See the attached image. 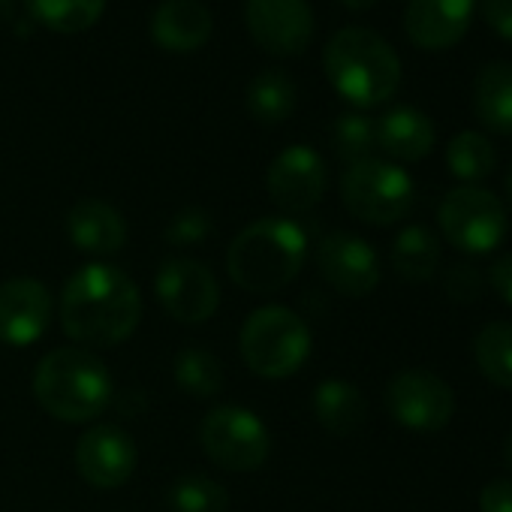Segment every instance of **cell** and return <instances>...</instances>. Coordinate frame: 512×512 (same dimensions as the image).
Segmentation results:
<instances>
[{"label":"cell","mask_w":512,"mask_h":512,"mask_svg":"<svg viewBox=\"0 0 512 512\" xmlns=\"http://www.w3.org/2000/svg\"><path fill=\"white\" fill-rule=\"evenodd\" d=\"M142 320V293L112 263H88L61 293V326L82 347L124 344Z\"/></svg>","instance_id":"6da1fadb"},{"label":"cell","mask_w":512,"mask_h":512,"mask_svg":"<svg viewBox=\"0 0 512 512\" xmlns=\"http://www.w3.org/2000/svg\"><path fill=\"white\" fill-rule=\"evenodd\" d=\"M308 260V235L290 217H260L247 223L226 250V272L235 287L269 296L293 284Z\"/></svg>","instance_id":"7a4b0ae2"},{"label":"cell","mask_w":512,"mask_h":512,"mask_svg":"<svg viewBox=\"0 0 512 512\" xmlns=\"http://www.w3.org/2000/svg\"><path fill=\"white\" fill-rule=\"evenodd\" d=\"M323 70L332 88L356 109H374L401 85L398 52L371 28H341L323 49Z\"/></svg>","instance_id":"3957f363"},{"label":"cell","mask_w":512,"mask_h":512,"mask_svg":"<svg viewBox=\"0 0 512 512\" xmlns=\"http://www.w3.org/2000/svg\"><path fill=\"white\" fill-rule=\"evenodd\" d=\"M40 407L70 425L97 419L112 401V377L100 356L85 347H61L40 359L34 371Z\"/></svg>","instance_id":"277c9868"},{"label":"cell","mask_w":512,"mask_h":512,"mask_svg":"<svg viewBox=\"0 0 512 512\" xmlns=\"http://www.w3.org/2000/svg\"><path fill=\"white\" fill-rule=\"evenodd\" d=\"M238 350L256 377L287 380L311 356V329L296 311L284 305H266L244 320Z\"/></svg>","instance_id":"5b68a950"},{"label":"cell","mask_w":512,"mask_h":512,"mask_svg":"<svg viewBox=\"0 0 512 512\" xmlns=\"http://www.w3.org/2000/svg\"><path fill=\"white\" fill-rule=\"evenodd\" d=\"M341 199L356 220L371 226H392L410 214L416 187L398 163L368 157L347 166L341 178Z\"/></svg>","instance_id":"8992f818"},{"label":"cell","mask_w":512,"mask_h":512,"mask_svg":"<svg viewBox=\"0 0 512 512\" xmlns=\"http://www.w3.org/2000/svg\"><path fill=\"white\" fill-rule=\"evenodd\" d=\"M199 446L217 467L232 473H250L266 464L272 452V437L266 422L253 410L223 404L202 416Z\"/></svg>","instance_id":"52a82bcc"},{"label":"cell","mask_w":512,"mask_h":512,"mask_svg":"<svg viewBox=\"0 0 512 512\" xmlns=\"http://www.w3.org/2000/svg\"><path fill=\"white\" fill-rule=\"evenodd\" d=\"M437 223L443 238L464 253H491L509 226L503 202L479 184L449 190L437 208Z\"/></svg>","instance_id":"ba28073f"},{"label":"cell","mask_w":512,"mask_h":512,"mask_svg":"<svg viewBox=\"0 0 512 512\" xmlns=\"http://www.w3.org/2000/svg\"><path fill=\"white\" fill-rule=\"evenodd\" d=\"M386 410L389 416L410 428V431H440L452 422L455 413V395L449 383L431 371H398L386 386Z\"/></svg>","instance_id":"9c48e42d"},{"label":"cell","mask_w":512,"mask_h":512,"mask_svg":"<svg viewBox=\"0 0 512 512\" xmlns=\"http://www.w3.org/2000/svg\"><path fill=\"white\" fill-rule=\"evenodd\" d=\"M244 28L263 52L293 58L311 46L317 19L308 0H244Z\"/></svg>","instance_id":"30bf717a"},{"label":"cell","mask_w":512,"mask_h":512,"mask_svg":"<svg viewBox=\"0 0 512 512\" xmlns=\"http://www.w3.org/2000/svg\"><path fill=\"white\" fill-rule=\"evenodd\" d=\"M154 293H157V302L163 305V311L172 320L187 323V326L208 323L220 305V287H217V278L211 275V269L205 263L187 260V256L166 260L160 266Z\"/></svg>","instance_id":"8fae6325"},{"label":"cell","mask_w":512,"mask_h":512,"mask_svg":"<svg viewBox=\"0 0 512 512\" xmlns=\"http://www.w3.org/2000/svg\"><path fill=\"white\" fill-rule=\"evenodd\" d=\"M317 269L323 281L347 299L371 296L380 284L377 250L353 232H332L320 241Z\"/></svg>","instance_id":"7c38bea8"},{"label":"cell","mask_w":512,"mask_h":512,"mask_svg":"<svg viewBox=\"0 0 512 512\" xmlns=\"http://www.w3.org/2000/svg\"><path fill=\"white\" fill-rule=\"evenodd\" d=\"M326 184H329L326 163L311 145L284 148L266 172V190L272 202L290 214L311 211L323 199Z\"/></svg>","instance_id":"4fadbf2b"},{"label":"cell","mask_w":512,"mask_h":512,"mask_svg":"<svg viewBox=\"0 0 512 512\" xmlns=\"http://www.w3.org/2000/svg\"><path fill=\"white\" fill-rule=\"evenodd\" d=\"M139 452L127 431L118 425H94L76 443V470L94 488H121L136 470Z\"/></svg>","instance_id":"5bb4252c"},{"label":"cell","mask_w":512,"mask_h":512,"mask_svg":"<svg viewBox=\"0 0 512 512\" xmlns=\"http://www.w3.org/2000/svg\"><path fill=\"white\" fill-rule=\"evenodd\" d=\"M52 323V293L37 278L0 284V344L31 347Z\"/></svg>","instance_id":"9a60e30c"},{"label":"cell","mask_w":512,"mask_h":512,"mask_svg":"<svg viewBox=\"0 0 512 512\" xmlns=\"http://www.w3.org/2000/svg\"><path fill=\"white\" fill-rule=\"evenodd\" d=\"M476 0H407L404 31L416 49H452L473 22Z\"/></svg>","instance_id":"2e32d148"},{"label":"cell","mask_w":512,"mask_h":512,"mask_svg":"<svg viewBox=\"0 0 512 512\" xmlns=\"http://www.w3.org/2000/svg\"><path fill=\"white\" fill-rule=\"evenodd\" d=\"M214 31V19L199 0H163L151 16V40L172 55L199 52Z\"/></svg>","instance_id":"e0dca14e"},{"label":"cell","mask_w":512,"mask_h":512,"mask_svg":"<svg viewBox=\"0 0 512 512\" xmlns=\"http://www.w3.org/2000/svg\"><path fill=\"white\" fill-rule=\"evenodd\" d=\"M70 241L91 256H112L127 244V223L121 211L103 199H82L67 214Z\"/></svg>","instance_id":"ac0fdd59"},{"label":"cell","mask_w":512,"mask_h":512,"mask_svg":"<svg viewBox=\"0 0 512 512\" xmlns=\"http://www.w3.org/2000/svg\"><path fill=\"white\" fill-rule=\"evenodd\" d=\"M377 148L395 163H419L437 142L434 121L416 106H395L377 124Z\"/></svg>","instance_id":"d6986e66"},{"label":"cell","mask_w":512,"mask_h":512,"mask_svg":"<svg viewBox=\"0 0 512 512\" xmlns=\"http://www.w3.org/2000/svg\"><path fill=\"white\" fill-rule=\"evenodd\" d=\"M311 407H314L317 422L335 437L356 434L368 419V401H365L362 389L350 380H341V377L323 380L314 389Z\"/></svg>","instance_id":"ffe728a7"},{"label":"cell","mask_w":512,"mask_h":512,"mask_svg":"<svg viewBox=\"0 0 512 512\" xmlns=\"http://www.w3.org/2000/svg\"><path fill=\"white\" fill-rule=\"evenodd\" d=\"M473 112L488 133L512 136V64L488 61L473 79Z\"/></svg>","instance_id":"44dd1931"},{"label":"cell","mask_w":512,"mask_h":512,"mask_svg":"<svg viewBox=\"0 0 512 512\" xmlns=\"http://www.w3.org/2000/svg\"><path fill=\"white\" fill-rule=\"evenodd\" d=\"M440 266V241L428 226H404L395 235L392 244V269L398 278L410 281V284H422L428 278H434Z\"/></svg>","instance_id":"7402d4cb"},{"label":"cell","mask_w":512,"mask_h":512,"mask_svg":"<svg viewBox=\"0 0 512 512\" xmlns=\"http://www.w3.org/2000/svg\"><path fill=\"white\" fill-rule=\"evenodd\" d=\"M244 103L253 121L275 127L296 109V82L284 70H263L247 85Z\"/></svg>","instance_id":"603a6c76"},{"label":"cell","mask_w":512,"mask_h":512,"mask_svg":"<svg viewBox=\"0 0 512 512\" xmlns=\"http://www.w3.org/2000/svg\"><path fill=\"white\" fill-rule=\"evenodd\" d=\"M31 19L55 34L91 31L106 10V0H25Z\"/></svg>","instance_id":"cb8c5ba5"},{"label":"cell","mask_w":512,"mask_h":512,"mask_svg":"<svg viewBox=\"0 0 512 512\" xmlns=\"http://www.w3.org/2000/svg\"><path fill=\"white\" fill-rule=\"evenodd\" d=\"M473 359L491 386L512 389V323L497 320L482 326L473 341Z\"/></svg>","instance_id":"d4e9b609"},{"label":"cell","mask_w":512,"mask_h":512,"mask_svg":"<svg viewBox=\"0 0 512 512\" xmlns=\"http://www.w3.org/2000/svg\"><path fill=\"white\" fill-rule=\"evenodd\" d=\"M446 166L458 181L476 184V181H485L497 169V151L485 133L461 130L446 145Z\"/></svg>","instance_id":"484cf974"},{"label":"cell","mask_w":512,"mask_h":512,"mask_svg":"<svg viewBox=\"0 0 512 512\" xmlns=\"http://www.w3.org/2000/svg\"><path fill=\"white\" fill-rule=\"evenodd\" d=\"M172 377H175L178 389L193 395V398H214L223 389L220 359L208 350H199V347H187L175 356Z\"/></svg>","instance_id":"4316f807"},{"label":"cell","mask_w":512,"mask_h":512,"mask_svg":"<svg viewBox=\"0 0 512 512\" xmlns=\"http://www.w3.org/2000/svg\"><path fill=\"white\" fill-rule=\"evenodd\" d=\"M169 509L172 512H229V494L220 482L202 473L178 476L169 485Z\"/></svg>","instance_id":"83f0119b"},{"label":"cell","mask_w":512,"mask_h":512,"mask_svg":"<svg viewBox=\"0 0 512 512\" xmlns=\"http://www.w3.org/2000/svg\"><path fill=\"white\" fill-rule=\"evenodd\" d=\"M332 145H335V154L347 160L350 166L359 160H368L371 151L377 148V127L368 115L347 112L332 127Z\"/></svg>","instance_id":"f1b7e54d"},{"label":"cell","mask_w":512,"mask_h":512,"mask_svg":"<svg viewBox=\"0 0 512 512\" xmlns=\"http://www.w3.org/2000/svg\"><path fill=\"white\" fill-rule=\"evenodd\" d=\"M166 241L175 244V247H193V244H202L208 235H211V217L202 211V208H184L178 211L169 226H166Z\"/></svg>","instance_id":"f546056e"},{"label":"cell","mask_w":512,"mask_h":512,"mask_svg":"<svg viewBox=\"0 0 512 512\" xmlns=\"http://www.w3.org/2000/svg\"><path fill=\"white\" fill-rule=\"evenodd\" d=\"M443 293L458 302V305H470V302H479L482 293H485V278L479 275L476 266H467V263H455L446 269L443 275Z\"/></svg>","instance_id":"4dcf8cb0"},{"label":"cell","mask_w":512,"mask_h":512,"mask_svg":"<svg viewBox=\"0 0 512 512\" xmlns=\"http://www.w3.org/2000/svg\"><path fill=\"white\" fill-rule=\"evenodd\" d=\"M479 512H512V479H488L479 491Z\"/></svg>","instance_id":"1f68e13d"},{"label":"cell","mask_w":512,"mask_h":512,"mask_svg":"<svg viewBox=\"0 0 512 512\" xmlns=\"http://www.w3.org/2000/svg\"><path fill=\"white\" fill-rule=\"evenodd\" d=\"M479 10H482L485 25L497 37H503V40L512 43V0H482Z\"/></svg>","instance_id":"d6a6232c"},{"label":"cell","mask_w":512,"mask_h":512,"mask_svg":"<svg viewBox=\"0 0 512 512\" xmlns=\"http://www.w3.org/2000/svg\"><path fill=\"white\" fill-rule=\"evenodd\" d=\"M488 284H491V290H494L506 305H512V253H503V256H497V260L491 263V269H488Z\"/></svg>","instance_id":"836d02e7"},{"label":"cell","mask_w":512,"mask_h":512,"mask_svg":"<svg viewBox=\"0 0 512 512\" xmlns=\"http://www.w3.org/2000/svg\"><path fill=\"white\" fill-rule=\"evenodd\" d=\"M16 19V4L13 0H0V28Z\"/></svg>","instance_id":"e575fe53"},{"label":"cell","mask_w":512,"mask_h":512,"mask_svg":"<svg viewBox=\"0 0 512 512\" xmlns=\"http://www.w3.org/2000/svg\"><path fill=\"white\" fill-rule=\"evenodd\" d=\"M341 4L347 7V10H371L377 0H341Z\"/></svg>","instance_id":"d590c367"},{"label":"cell","mask_w":512,"mask_h":512,"mask_svg":"<svg viewBox=\"0 0 512 512\" xmlns=\"http://www.w3.org/2000/svg\"><path fill=\"white\" fill-rule=\"evenodd\" d=\"M503 464H506L509 479H512V431H509V437H506V443H503Z\"/></svg>","instance_id":"8d00e7d4"},{"label":"cell","mask_w":512,"mask_h":512,"mask_svg":"<svg viewBox=\"0 0 512 512\" xmlns=\"http://www.w3.org/2000/svg\"><path fill=\"white\" fill-rule=\"evenodd\" d=\"M506 199H509V205H512V169H509V175H506Z\"/></svg>","instance_id":"74e56055"}]
</instances>
